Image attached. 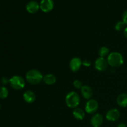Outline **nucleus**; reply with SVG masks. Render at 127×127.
Wrapping results in <instances>:
<instances>
[{"instance_id": "nucleus-1", "label": "nucleus", "mask_w": 127, "mask_h": 127, "mask_svg": "<svg viewBox=\"0 0 127 127\" xmlns=\"http://www.w3.org/2000/svg\"><path fill=\"white\" fill-rule=\"evenodd\" d=\"M43 76L38 69H32L27 72L26 74V79L29 84L32 85H37L43 81Z\"/></svg>"}, {"instance_id": "nucleus-2", "label": "nucleus", "mask_w": 127, "mask_h": 127, "mask_svg": "<svg viewBox=\"0 0 127 127\" xmlns=\"http://www.w3.org/2000/svg\"><path fill=\"white\" fill-rule=\"evenodd\" d=\"M107 62L109 65L114 68L119 67L124 64V57L120 53L117 52H111L107 57Z\"/></svg>"}, {"instance_id": "nucleus-3", "label": "nucleus", "mask_w": 127, "mask_h": 127, "mask_svg": "<svg viewBox=\"0 0 127 127\" xmlns=\"http://www.w3.org/2000/svg\"><path fill=\"white\" fill-rule=\"evenodd\" d=\"M80 97L76 92H69L65 97L66 104L71 109H75L78 107L80 104Z\"/></svg>"}, {"instance_id": "nucleus-4", "label": "nucleus", "mask_w": 127, "mask_h": 127, "mask_svg": "<svg viewBox=\"0 0 127 127\" xmlns=\"http://www.w3.org/2000/svg\"><path fill=\"white\" fill-rule=\"evenodd\" d=\"M9 84L12 89L15 90H21L25 87V80L22 76L15 75L9 79Z\"/></svg>"}, {"instance_id": "nucleus-5", "label": "nucleus", "mask_w": 127, "mask_h": 127, "mask_svg": "<svg viewBox=\"0 0 127 127\" xmlns=\"http://www.w3.org/2000/svg\"><path fill=\"white\" fill-rule=\"evenodd\" d=\"M99 108L97 101L94 99H91L88 100L85 105V112L88 114H93L97 112Z\"/></svg>"}, {"instance_id": "nucleus-6", "label": "nucleus", "mask_w": 127, "mask_h": 127, "mask_svg": "<svg viewBox=\"0 0 127 127\" xmlns=\"http://www.w3.org/2000/svg\"><path fill=\"white\" fill-rule=\"evenodd\" d=\"M107 60L105 59V58H102V57H99L97 59L95 60V68L99 71H104L106 70L108 66Z\"/></svg>"}, {"instance_id": "nucleus-7", "label": "nucleus", "mask_w": 127, "mask_h": 127, "mask_svg": "<svg viewBox=\"0 0 127 127\" xmlns=\"http://www.w3.org/2000/svg\"><path fill=\"white\" fill-rule=\"evenodd\" d=\"M83 64L81 59L79 57H74L69 62V68L73 72H77L80 69Z\"/></svg>"}, {"instance_id": "nucleus-8", "label": "nucleus", "mask_w": 127, "mask_h": 127, "mask_svg": "<svg viewBox=\"0 0 127 127\" xmlns=\"http://www.w3.org/2000/svg\"><path fill=\"white\" fill-rule=\"evenodd\" d=\"M54 7L53 0H42L40 2V9L44 12H50Z\"/></svg>"}, {"instance_id": "nucleus-9", "label": "nucleus", "mask_w": 127, "mask_h": 127, "mask_svg": "<svg viewBox=\"0 0 127 127\" xmlns=\"http://www.w3.org/2000/svg\"><path fill=\"white\" fill-rule=\"evenodd\" d=\"M120 113L117 109H111L108 110L105 115V118L110 122H115L120 118Z\"/></svg>"}, {"instance_id": "nucleus-10", "label": "nucleus", "mask_w": 127, "mask_h": 127, "mask_svg": "<svg viewBox=\"0 0 127 127\" xmlns=\"http://www.w3.org/2000/svg\"><path fill=\"white\" fill-rule=\"evenodd\" d=\"M104 122V117L100 114H94L91 119V124L93 127H100Z\"/></svg>"}, {"instance_id": "nucleus-11", "label": "nucleus", "mask_w": 127, "mask_h": 127, "mask_svg": "<svg viewBox=\"0 0 127 127\" xmlns=\"http://www.w3.org/2000/svg\"><path fill=\"white\" fill-rule=\"evenodd\" d=\"M26 10L29 13H36L40 9V4L35 1H31L26 4Z\"/></svg>"}, {"instance_id": "nucleus-12", "label": "nucleus", "mask_w": 127, "mask_h": 127, "mask_svg": "<svg viewBox=\"0 0 127 127\" xmlns=\"http://www.w3.org/2000/svg\"><path fill=\"white\" fill-rule=\"evenodd\" d=\"M81 93L83 97L87 100L91 99L93 95V89L89 86H83L81 89Z\"/></svg>"}, {"instance_id": "nucleus-13", "label": "nucleus", "mask_w": 127, "mask_h": 127, "mask_svg": "<svg viewBox=\"0 0 127 127\" xmlns=\"http://www.w3.org/2000/svg\"><path fill=\"white\" fill-rule=\"evenodd\" d=\"M23 99L26 102L32 104L35 100L36 95L32 91H26L23 94Z\"/></svg>"}, {"instance_id": "nucleus-14", "label": "nucleus", "mask_w": 127, "mask_h": 127, "mask_svg": "<svg viewBox=\"0 0 127 127\" xmlns=\"http://www.w3.org/2000/svg\"><path fill=\"white\" fill-rule=\"evenodd\" d=\"M117 103L121 107H127V94L122 93L119 95L117 98Z\"/></svg>"}, {"instance_id": "nucleus-15", "label": "nucleus", "mask_w": 127, "mask_h": 127, "mask_svg": "<svg viewBox=\"0 0 127 127\" xmlns=\"http://www.w3.org/2000/svg\"><path fill=\"white\" fill-rule=\"evenodd\" d=\"M73 115L76 120H82L85 117V112L81 108H75L73 111Z\"/></svg>"}, {"instance_id": "nucleus-16", "label": "nucleus", "mask_w": 127, "mask_h": 127, "mask_svg": "<svg viewBox=\"0 0 127 127\" xmlns=\"http://www.w3.org/2000/svg\"><path fill=\"white\" fill-rule=\"evenodd\" d=\"M43 81L47 85H53L57 81V78L55 76L53 75V74H47L43 76Z\"/></svg>"}, {"instance_id": "nucleus-17", "label": "nucleus", "mask_w": 127, "mask_h": 127, "mask_svg": "<svg viewBox=\"0 0 127 127\" xmlns=\"http://www.w3.org/2000/svg\"><path fill=\"white\" fill-rule=\"evenodd\" d=\"M9 91L5 86L0 87V99H4L8 97Z\"/></svg>"}, {"instance_id": "nucleus-18", "label": "nucleus", "mask_w": 127, "mask_h": 127, "mask_svg": "<svg viewBox=\"0 0 127 127\" xmlns=\"http://www.w3.org/2000/svg\"><path fill=\"white\" fill-rule=\"evenodd\" d=\"M108 55H109V49L108 47L104 46V47H102L99 49V55L100 56V57L104 58L105 57L107 56Z\"/></svg>"}, {"instance_id": "nucleus-19", "label": "nucleus", "mask_w": 127, "mask_h": 127, "mask_svg": "<svg viewBox=\"0 0 127 127\" xmlns=\"http://www.w3.org/2000/svg\"><path fill=\"white\" fill-rule=\"evenodd\" d=\"M127 27V26L124 21H119V22H117V24H115V29L117 31H124Z\"/></svg>"}, {"instance_id": "nucleus-20", "label": "nucleus", "mask_w": 127, "mask_h": 127, "mask_svg": "<svg viewBox=\"0 0 127 127\" xmlns=\"http://www.w3.org/2000/svg\"><path fill=\"white\" fill-rule=\"evenodd\" d=\"M73 86L77 89H81L82 88V87L83 86V83L81 81L78 80V79H76V80L74 81V82H73Z\"/></svg>"}, {"instance_id": "nucleus-21", "label": "nucleus", "mask_w": 127, "mask_h": 127, "mask_svg": "<svg viewBox=\"0 0 127 127\" xmlns=\"http://www.w3.org/2000/svg\"><path fill=\"white\" fill-rule=\"evenodd\" d=\"M1 83H2V85L6 86L7 85L8 83H9V79H8V78H6V77H2L1 79Z\"/></svg>"}, {"instance_id": "nucleus-22", "label": "nucleus", "mask_w": 127, "mask_h": 127, "mask_svg": "<svg viewBox=\"0 0 127 127\" xmlns=\"http://www.w3.org/2000/svg\"><path fill=\"white\" fill-rule=\"evenodd\" d=\"M122 21H124L127 26V9L125 10L122 14Z\"/></svg>"}, {"instance_id": "nucleus-23", "label": "nucleus", "mask_w": 127, "mask_h": 127, "mask_svg": "<svg viewBox=\"0 0 127 127\" xmlns=\"http://www.w3.org/2000/svg\"><path fill=\"white\" fill-rule=\"evenodd\" d=\"M83 64L86 67H89L91 65V62L89 60H84L83 62Z\"/></svg>"}, {"instance_id": "nucleus-24", "label": "nucleus", "mask_w": 127, "mask_h": 127, "mask_svg": "<svg viewBox=\"0 0 127 127\" xmlns=\"http://www.w3.org/2000/svg\"><path fill=\"white\" fill-rule=\"evenodd\" d=\"M117 127H127V125L124 123H120L118 125Z\"/></svg>"}, {"instance_id": "nucleus-25", "label": "nucleus", "mask_w": 127, "mask_h": 127, "mask_svg": "<svg viewBox=\"0 0 127 127\" xmlns=\"http://www.w3.org/2000/svg\"><path fill=\"white\" fill-rule=\"evenodd\" d=\"M124 35L125 37L127 38V27L125 29V30L124 31Z\"/></svg>"}, {"instance_id": "nucleus-26", "label": "nucleus", "mask_w": 127, "mask_h": 127, "mask_svg": "<svg viewBox=\"0 0 127 127\" xmlns=\"http://www.w3.org/2000/svg\"><path fill=\"white\" fill-rule=\"evenodd\" d=\"M1 104H0V110H1Z\"/></svg>"}]
</instances>
